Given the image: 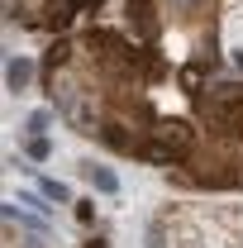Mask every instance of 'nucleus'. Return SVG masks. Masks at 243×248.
I'll list each match as a JSON object with an SVG mask.
<instances>
[{"instance_id":"nucleus-4","label":"nucleus","mask_w":243,"mask_h":248,"mask_svg":"<svg viewBox=\"0 0 243 248\" xmlns=\"http://www.w3.org/2000/svg\"><path fill=\"white\" fill-rule=\"evenodd\" d=\"M110 0H5L10 19L33 33H67L81 15H95Z\"/></svg>"},{"instance_id":"nucleus-2","label":"nucleus","mask_w":243,"mask_h":248,"mask_svg":"<svg viewBox=\"0 0 243 248\" xmlns=\"http://www.w3.org/2000/svg\"><path fill=\"white\" fill-rule=\"evenodd\" d=\"M191 153L167 172L186 191L243 186V81H205L191 100Z\"/></svg>"},{"instance_id":"nucleus-1","label":"nucleus","mask_w":243,"mask_h":248,"mask_svg":"<svg viewBox=\"0 0 243 248\" xmlns=\"http://www.w3.org/2000/svg\"><path fill=\"white\" fill-rule=\"evenodd\" d=\"M43 86L76 134L172 172L191 153V100L205 81L186 77L129 29L95 24L62 33L48 48Z\"/></svg>"},{"instance_id":"nucleus-3","label":"nucleus","mask_w":243,"mask_h":248,"mask_svg":"<svg viewBox=\"0 0 243 248\" xmlns=\"http://www.w3.org/2000/svg\"><path fill=\"white\" fill-rule=\"evenodd\" d=\"M157 248H243V205L234 210H167L152 224Z\"/></svg>"}]
</instances>
